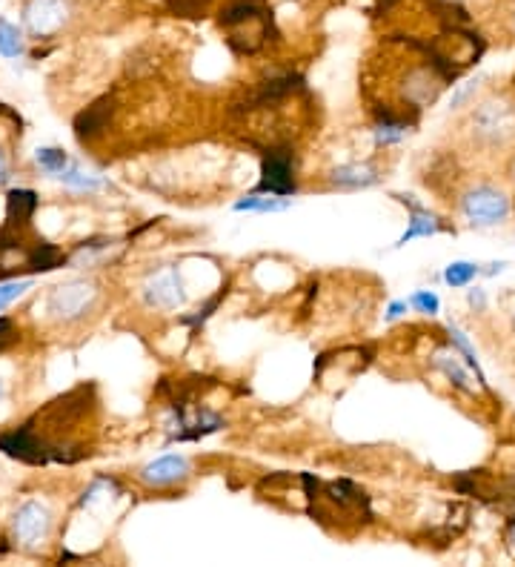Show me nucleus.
<instances>
[{
    "label": "nucleus",
    "instance_id": "obj_12",
    "mask_svg": "<svg viewBox=\"0 0 515 567\" xmlns=\"http://www.w3.org/2000/svg\"><path fill=\"white\" fill-rule=\"evenodd\" d=\"M433 364L444 373V376L453 381L458 390H464V393H475L473 384H470V376H467V370L461 367V361H458V353H450V350H438L433 358Z\"/></svg>",
    "mask_w": 515,
    "mask_h": 567
},
{
    "label": "nucleus",
    "instance_id": "obj_15",
    "mask_svg": "<svg viewBox=\"0 0 515 567\" xmlns=\"http://www.w3.org/2000/svg\"><path fill=\"white\" fill-rule=\"evenodd\" d=\"M450 338H453V344L464 353V358H467V364L473 367L475 370V376H478V384L481 387H487V376H484V370H481V361H478V356H475V350H473V344H470V338L464 336L458 327H455L453 321H450Z\"/></svg>",
    "mask_w": 515,
    "mask_h": 567
},
{
    "label": "nucleus",
    "instance_id": "obj_28",
    "mask_svg": "<svg viewBox=\"0 0 515 567\" xmlns=\"http://www.w3.org/2000/svg\"><path fill=\"white\" fill-rule=\"evenodd\" d=\"M6 175V161H3V152H0V178Z\"/></svg>",
    "mask_w": 515,
    "mask_h": 567
},
{
    "label": "nucleus",
    "instance_id": "obj_3",
    "mask_svg": "<svg viewBox=\"0 0 515 567\" xmlns=\"http://www.w3.org/2000/svg\"><path fill=\"white\" fill-rule=\"evenodd\" d=\"M510 212H513L510 195L504 189L493 187V184H478V187L467 189L464 198H461V215L478 230L504 224L510 218Z\"/></svg>",
    "mask_w": 515,
    "mask_h": 567
},
{
    "label": "nucleus",
    "instance_id": "obj_9",
    "mask_svg": "<svg viewBox=\"0 0 515 567\" xmlns=\"http://www.w3.org/2000/svg\"><path fill=\"white\" fill-rule=\"evenodd\" d=\"M189 473V462L184 456H161L152 464H146L141 470V479L152 487H166V484H175L178 479H184Z\"/></svg>",
    "mask_w": 515,
    "mask_h": 567
},
{
    "label": "nucleus",
    "instance_id": "obj_8",
    "mask_svg": "<svg viewBox=\"0 0 515 567\" xmlns=\"http://www.w3.org/2000/svg\"><path fill=\"white\" fill-rule=\"evenodd\" d=\"M258 192L267 195H289L295 192V181H292V152H269L264 158V169H261V184Z\"/></svg>",
    "mask_w": 515,
    "mask_h": 567
},
{
    "label": "nucleus",
    "instance_id": "obj_1",
    "mask_svg": "<svg viewBox=\"0 0 515 567\" xmlns=\"http://www.w3.org/2000/svg\"><path fill=\"white\" fill-rule=\"evenodd\" d=\"M221 26L238 52H255L267 35V12L258 0H238L221 15Z\"/></svg>",
    "mask_w": 515,
    "mask_h": 567
},
{
    "label": "nucleus",
    "instance_id": "obj_14",
    "mask_svg": "<svg viewBox=\"0 0 515 567\" xmlns=\"http://www.w3.org/2000/svg\"><path fill=\"white\" fill-rule=\"evenodd\" d=\"M289 198L284 195H272V198H258V195H252V198H244V201H238L235 204V210L238 212H284L289 210Z\"/></svg>",
    "mask_w": 515,
    "mask_h": 567
},
{
    "label": "nucleus",
    "instance_id": "obj_26",
    "mask_svg": "<svg viewBox=\"0 0 515 567\" xmlns=\"http://www.w3.org/2000/svg\"><path fill=\"white\" fill-rule=\"evenodd\" d=\"M467 298H470V307H473L475 313H481V310L487 307V295H484V290H478V287H475V290H470V295H467Z\"/></svg>",
    "mask_w": 515,
    "mask_h": 567
},
{
    "label": "nucleus",
    "instance_id": "obj_10",
    "mask_svg": "<svg viewBox=\"0 0 515 567\" xmlns=\"http://www.w3.org/2000/svg\"><path fill=\"white\" fill-rule=\"evenodd\" d=\"M404 204H410V227H407V232L398 238V247H404L407 241H412V238H430V235H438V232L444 230V224L435 218L433 212H427L424 207H418L415 201H412L410 195L407 198H401Z\"/></svg>",
    "mask_w": 515,
    "mask_h": 567
},
{
    "label": "nucleus",
    "instance_id": "obj_24",
    "mask_svg": "<svg viewBox=\"0 0 515 567\" xmlns=\"http://www.w3.org/2000/svg\"><path fill=\"white\" fill-rule=\"evenodd\" d=\"M478 89V78L475 81H467V84H461L458 89H455L453 95V109H458V106H464L470 98H473V92Z\"/></svg>",
    "mask_w": 515,
    "mask_h": 567
},
{
    "label": "nucleus",
    "instance_id": "obj_16",
    "mask_svg": "<svg viewBox=\"0 0 515 567\" xmlns=\"http://www.w3.org/2000/svg\"><path fill=\"white\" fill-rule=\"evenodd\" d=\"M21 52H23V41L18 26L0 21V55H3V58H18Z\"/></svg>",
    "mask_w": 515,
    "mask_h": 567
},
{
    "label": "nucleus",
    "instance_id": "obj_31",
    "mask_svg": "<svg viewBox=\"0 0 515 567\" xmlns=\"http://www.w3.org/2000/svg\"><path fill=\"white\" fill-rule=\"evenodd\" d=\"M0 390H3V387H0Z\"/></svg>",
    "mask_w": 515,
    "mask_h": 567
},
{
    "label": "nucleus",
    "instance_id": "obj_25",
    "mask_svg": "<svg viewBox=\"0 0 515 567\" xmlns=\"http://www.w3.org/2000/svg\"><path fill=\"white\" fill-rule=\"evenodd\" d=\"M15 336V327H12V321L9 318H0V350L12 341Z\"/></svg>",
    "mask_w": 515,
    "mask_h": 567
},
{
    "label": "nucleus",
    "instance_id": "obj_22",
    "mask_svg": "<svg viewBox=\"0 0 515 567\" xmlns=\"http://www.w3.org/2000/svg\"><path fill=\"white\" fill-rule=\"evenodd\" d=\"M61 181H66V184H72V187H78V189H95V187H98V181H95V178H89V175H86V172H81L78 167L63 169Z\"/></svg>",
    "mask_w": 515,
    "mask_h": 567
},
{
    "label": "nucleus",
    "instance_id": "obj_5",
    "mask_svg": "<svg viewBox=\"0 0 515 567\" xmlns=\"http://www.w3.org/2000/svg\"><path fill=\"white\" fill-rule=\"evenodd\" d=\"M144 301L152 307V310H178L186 301L184 284H181V275H178V267H169V270H161V273L149 275V281L144 284Z\"/></svg>",
    "mask_w": 515,
    "mask_h": 567
},
{
    "label": "nucleus",
    "instance_id": "obj_13",
    "mask_svg": "<svg viewBox=\"0 0 515 567\" xmlns=\"http://www.w3.org/2000/svg\"><path fill=\"white\" fill-rule=\"evenodd\" d=\"M35 207H38L35 192H29V189H15V192H9V218H6V224L26 227V221L32 218Z\"/></svg>",
    "mask_w": 515,
    "mask_h": 567
},
{
    "label": "nucleus",
    "instance_id": "obj_19",
    "mask_svg": "<svg viewBox=\"0 0 515 567\" xmlns=\"http://www.w3.org/2000/svg\"><path fill=\"white\" fill-rule=\"evenodd\" d=\"M404 135H407V124H395V121H387V118H384V124L375 129V141L384 144V147L387 144H398Z\"/></svg>",
    "mask_w": 515,
    "mask_h": 567
},
{
    "label": "nucleus",
    "instance_id": "obj_30",
    "mask_svg": "<svg viewBox=\"0 0 515 567\" xmlns=\"http://www.w3.org/2000/svg\"><path fill=\"white\" fill-rule=\"evenodd\" d=\"M513 330H515V313H513Z\"/></svg>",
    "mask_w": 515,
    "mask_h": 567
},
{
    "label": "nucleus",
    "instance_id": "obj_6",
    "mask_svg": "<svg viewBox=\"0 0 515 567\" xmlns=\"http://www.w3.org/2000/svg\"><path fill=\"white\" fill-rule=\"evenodd\" d=\"M66 0H29L23 9V21L35 38H52L66 21Z\"/></svg>",
    "mask_w": 515,
    "mask_h": 567
},
{
    "label": "nucleus",
    "instance_id": "obj_20",
    "mask_svg": "<svg viewBox=\"0 0 515 567\" xmlns=\"http://www.w3.org/2000/svg\"><path fill=\"white\" fill-rule=\"evenodd\" d=\"M38 164L46 172H63L66 169V155L61 149H38Z\"/></svg>",
    "mask_w": 515,
    "mask_h": 567
},
{
    "label": "nucleus",
    "instance_id": "obj_18",
    "mask_svg": "<svg viewBox=\"0 0 515 567\" xmlns=\"http://www.w3.org/2000/svg\"><path fill=\"white\" fill-rule=\"evenodd\" d=\"M478 273H481L478 264H470V261H453V264L447 267V273H444V281H447L450 287H467Z\"/></svg>",
    "mask_w": 515,
    "mask_h": 567
},
{
    "label": "nucleus",
    "instance_id": "obj_29",
    "mask_svg": "<svg viewBox=\"0 0 515 567\" xmlns=\"http://www.w3.org/2000/svg\"><path fill=\"white\" fill-rule=\"evenodd\" d=\"M510 175H513V181H515V158H513V164H510Z\"/></svg>",
    "mask_w": 515,
    "mask_h": 567
},
{
    "label": "nucleus",
    "instance_id": "obj_23",
    "mask_svg": "<svg viewBox=\"0 0 515 567\" xmlns=\"http://www.w3.org/2000/svg\"><path fill=\"white\" fill-rule=\"evenodd\" d=\"M23 290H29V281H12V284H0V310L9 304V301H15Z\"/></svg>",
    "mask_w": 515,
    "mask_h": 567
},
{
    "label": "nucleus",
    "instance_id": "obj_4",
    "mask_svg": "<svg viewBox=\"0 0 515 567\" xmlns=\"http://www.w3.org/2000/svg\"><path fill=\"white\" fill-rule=\"evenodd\" d=\"M95 295H98V290L92 284L69 281V284H63L58 290H52V295H49V313L55 315V318H61V321H75V318H81L92 307Z\"/></svg>",
    "mask_w": 515,
    "mask_h": 567
},
{
    "label": "nucleus",
    "instance_id": "obj_27",
    "mask_svg": "<svg viewBox=\"0 0 515 567\" xmlns=\"http://www.w3.org/2000/svg\"><path fill=\"white\" fill-rule=\"evenodd\" d=\"M407 301H392L390 307H387V321H395V318H401V315L407 313Z\"/></svg>",
    "mask_w": 515,
    "mask_h": 567
},
{
    "label": "nucleus",
    "instance_id": "obj_7",
    "mask_svg": "<svg viewBox=\"0 0 515 567\" xmlns=\"http://www.w3.org/2000/svg\"><path fill=\"white\" fill-rule=\"evenodd\" d=\"M49 527H52V516H49V510L43 504H23L18 516H15V539L23 547L43 545L46 536H49Z\"/></svg>",
    "mask_w": 515,
    "mask_h": 567
},
{
    "label": "nucleus",
    "instance_id": "obj_11",
    "mask_svg": "<svg viewBox=\"0 0 515 567\" xmlns=\"http://www.w3.org/2000/svg\"><path fill=\"white\" fill-rule=\"evenodd\" d=\"M375 181H378V175H375V169L367 167V164H347V167H338L332 172V184H335V187H372Z\"/></svg>",
    "mask_w": 515,
    "mask_h": 567
},
{
    "label": "nucleus",
    "instance_id": "obj_2",
    "mask_svg": "<svg viewBox=\"0 0 515 567\" xmlns=\"http://www.w3.org/2000/svg\"><path fill=\"white\" fill-rule=\"evenodd\" d=\"M470 129L475 141L487 147H507L515 141V104L507 98H490L478 104L470 118Z\"/></svg>",
    "mask_w": 515,
    "mask_h": 567
},
{
    "label": "nucleus",
    "instance_id": "obj_17",
    "mask_svg": "<svg viewBox=\"0 0 515 567\" xmlns=\"http://www.w3.org/2000/svg\"><path fill=\"white\" fill-rule=\"evenodd\" d=\"M63 261V252L49 244H38V250L29 255V270H55Z\"/></svg>",
    "mask_w": 515,
    "mask_h": 567
},
{
    "label": "nucleus",
    "instance_id": "obj_21",
    "mask_svg": "<svg viewBox=\"0 0 515 567\" xmlns=\"http://www.w3.org/2000/svg\"><path fill=\"white\" fill-rule=\"evenodd\" d=\"M410 304L418 310V313H427V315H435L441 310V301H438V295L435 293H427V290H418V293L412 295Z\"/></svg>",
    "mask_w": 515,
    "mask_h": 567
}]
</instances>
